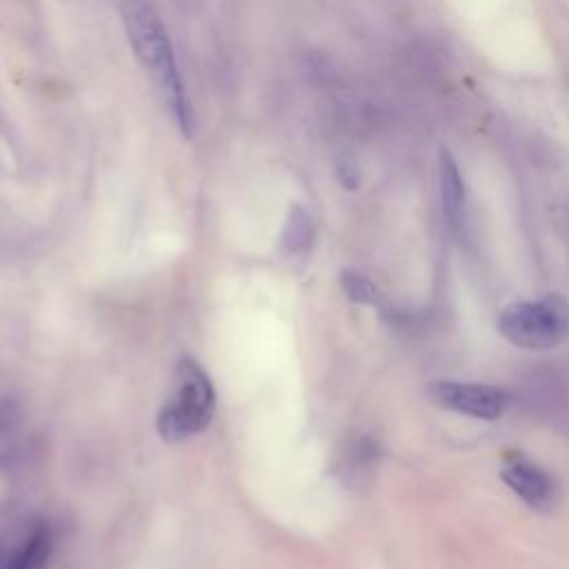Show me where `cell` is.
I'll list each match as a JSON object with an SVG mask.
<instances>
[{
    "instance_id": "6da1fadb",
    "label": "cell",
    "mask_w": 569,
    "mask_h": 569,
    "mask_svg": "<svg viewBox=\"0 0 569 569\" xmlns=\"http://www.w3.org/2000/svg\"><path fill=\"white\" fill-rule=\"evenodd\" d=\"M120 13H122V24L133 53L138 56L147 73L153 78L160 91V98L169 109L180 133L184 138H191V131H193L191 102L173 56L171 38L160 16L144 0H122Z\"/></svg>"
},
{
    "instance_id": "7a4b0ae2",
    "label": "cell",
    "mask_w": 569,
    "mask_h": 569,
    "mask_svg": "<svg viewBox=\"0 0 569 569\" xmlns=\"http://www.w3.org/2000/svg\"><path fill=\"white\" fill-rule=\"evenodd\" d=\"M213 413L216 391L207 371L191 356H182L176 362L169 396L156 418L160 438L164 442H182L204 431Z\"/></svg>"
},
{
    "instance_id": "3957f363",
    "label": "cell",
    "mask_w": 569,
    "mask_h": 569,
    "mask_svg": "<svg viewBox=\"0 0 569 569\" xmlns=\"http://www.w3.org/2000/svg\"><path fill=\"white\" fill-rule=\"evenodd\" d=\"M498 331L522 349H553L569 336V305L560 296L513 302L500 311Z\"/></svg>"
},
{
    "instance_id": "277c9868",
    "label": "cell",
    "mask_w": 569,
    "mask_h": 569,
    "mask_svg": "<svg viewBox=\"0 0 569 569\" xmlns=\"http://www.w3.org/2000/svg\"><path fill=\"white\" fill-rule=\"evenodd\" d=\"M51 531L44 518L22 516L0 531V569H44Z\"/></svg>"
},
{
    "instance_id": "5b68a950",
    "label": "cell",
    "mask_w": 569,
    "mask_h": 569,
    "mask_svg": "<svg viewBox=\"0 0 569 569\" xmlns=\"http://www.w3.org/2000/svg\"><path fill=\"white\" fill-rule=\"evenodd\" d=\"M429 396L436 405L445 409L480 420H496L507 402L505 393L498 387L458 380H436L429 387Z\"/></svg>"
},
{
    "instance_id": "8992f818",
    "label": "cell",
    "mask_w": 569,
    "mask_h": 569,
    "mask_svg": "<svg viewBox=\"0 0 569 569\" xmlns=\"http://www.w3.org/2000/svg\"><path fill=\"white\" fill-rule=\"evenodd\" d=\"M505 485L533 509H549L556 498L551 476L525 456H509L502 465Z\"/></svg>"
},
{
    "instance_id": "52a82bcc",
    "label": "cell",
    "mask_w": 569,
    "mask_h": 569,
    "mask_svg": "<svg viewBox=\"0 0 569 569\" xmlns=\"http://www.w3.org/2000/svg\"><path fill=\"white\" fill-rule=\"evenodd\" d=\"M438 176H440V200H442L445 220L453 231H458L465 224L467 196H465V182H462L460 169L447 149H440Z\"/></svg>"
},
{
    "instance_id": "ba28073f",
    "label": "cell",
    "mask_w": 569,
    "mask_h": 569,
    "mask_svg": "<svg viewBox=\"0 0 569 569\" xmlns=\"http://www.w3.org/2000/svg\"><path fill=\"white\" fill-rule=\"evenodd\" d=\"M311 242H313V220L305 207L293 204L282 227L280 244L289 256H300L309 251Z\"/></svg>"
},
{
    "instance_id": "9c48e42d",
    "label": "cell",
    "mask_w": 569,
    "mask_h": 569,
    "mask_svg": "<svg viewBox=\"0 0 569 569\" xmlns=\"http://www.w3.org/2000/svg\"><path fill=\"white\" fill-rule=\"evenodd\" d=\"M22 431V409L16 398H0V467L16 453Z\"/></svg>"
},
{
    "instance_id": "30bf717a",
    "label": "cell",
    "mask_w": 569,
    "mask_h": 569,
    "mask_svg": "<svg viewBox=\"0 0 569 569\" xmlns=\"http://www.w3.org/2000/svg\"><path fill=\"white\" fill-rule=\"evenodd\" d=\"M340 287L347 293V298H351L353 302H360V305H376L380 298L378 287L365 273H360L356 269H345L340 273Z\"/></svg>"
}]
</instances>
